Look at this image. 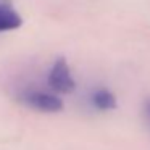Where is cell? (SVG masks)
<instances>
[{"mask_svg": "<svg viewBox=\"0 0 150 150\" xmlns=\"http://www.w3.org/2000/svg\"><path fill=\"white\" fill-rule=\"evenodd\" d=\"M47 81H49L50 87L55 92H60V94H69L76 87L74 78H73L68 62L65 58H58L53 63V66L50 68Z\"/></svg>", "mask_w": 150, "mask_h": 150, "instance_id": "obj_1", "label": "cell"}, {"mask_svg": "<svg viewBox=\"0 0 150 150\" xmlns=\"http://www.w3.org/2000/svg\"><path fill=\"white\" fill-rule=\"evenodd\" d=\"M23 102L28 107L44 111V113H57V111L63 110V100L53 94H49V92H40V91L24 92Z\"/></svg>", "mask_w": 150, "mask_h": 150, "instance_id": "obj_2", "label": "cell"}, {"mask_svg": "<svg viewBox=\"0 0 150 150\" xmlns=\"http://www.w3.org/2000/svg\"><path fill=\"white\" fill-rule=\"evenodd\" d=\"M21 24L23 18L11 7V0H0V33L18 29Z\"/></svg>", "mask_w": 150, "mask_h": 150, "instance_id": "obj_3", "label": "cell"}, {"mask_svg": "<svg viewBox=\"0 0 150 150\" xmlns=\"http://www.w3.org/2000/svg\"><path fill=\"white\" fill-rule=\"evenodd\" d=\"M91 102L97 110L100 111H108V110H115L116 108V97L113 95V92L108 91V89H97V91L92 92Z\"/></svg>", "mask_w": 150, "mask_h": 150, "instance_id": "obj_4", "label": "cell"}, {"mask_svg": "<svg viewBox=\"0 0 150 150\" xmlns=\"http://www.w3.org/2000/svg\"><path fill=\"white\" fill-rule=\"evenodd\" d=\"M145 116H147V120H149V123H150V100L145 103Z\"/></svg>", "mask_w": 150, "mask_h": 150, "instance_id": "obj_5", "label": "cell"}]
</instances>
